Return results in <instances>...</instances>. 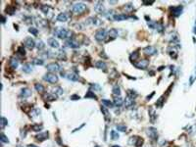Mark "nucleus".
Listing matches in <instances>:
<instances>
[{"label": "nucleus", "instance_id": "obj_45", "mask_svg": "<svg viewBox=\"0 0 196 147\" xmlns=\"http://www.w3.org/2000/svg\"><path fill=\"white\" fill-rule=\"evenodd\" d=\"M45 98L48 99L47 101H54L55 100V96L52 94H45Z\"/></svg>", "mask_w": 196, "mask_h": 147}, {"label": "nucleus", "instance_id": "obj_42", "mask_svg": "<svg viewBox=\"0 0 196 147\" xmlns=\"http://www.w3.org/2000/svg\"><path fill=\"white\" fill-rule=\"evenodd\" d=\"M1 141L3 142V143H8L9 142V139H8V137H7L5 134L3 133H1Z\"/></svg>", "mask_w": 196, "mask_h": 147}, {"label": "nucleus", "instance_id": "obj_13", "mask_svg": "<svg viewBox=\"0 0 196 147\" xmlns=\"http://www.w3.org/2000/svg\"><path fill=\"white\" fill-rule=\"evenodd\" d=\"M94 11L98 14H104L105 13V7L103 5L102 2H96L94 5Z\"/></svg>", "mask_w": 196, "mask_h": 147}, {"label": "nucleus", "instance_id": "obj_31", "mask_svg": "<svg viewBox=\"0 0 196 147\" xmlns=\"http://www.w3.org/2000/svg\"><path fill=\"white\" fill-rule=\"evenodd\" d=\"M110 136H111V138L113 139V140H118L119 139V137H120V135L118 133V131H116V130H111V132H110Z\"/></svg>", "mask_w": 196, "mask_h": 147}, {"label": "nucleus", "instance_id": "obj_49", "mask_svg": "<svg viewBox=\"0 0 196 147\" xmlns=\"http://www.w3.org/2000/svg\"><path fill=\"white\" fill-rule=\"evenodd\" d=\"M153 95H154V92H152L151 95H148V96H147V97H146V99H147V100H149V99H150V98H151V97H152Z\"/></svg>", "mask_w": 196, "mask_h": 147}, {"label": "nucleus", "instance_id": "obj_1", "mask_svg": "<svg viewBox=\"0 0 196 147\" xmlns=\"http://www.w3.org/2000/svg\"><path fill=\"white\" fill-rule=\"evenodd\" d=\"M54 34L59 37L61 39H65V38H68L72 35V32L68 31L67 29H63V28H57L55 29L54 31Z\"/></svg>", "mask_w": 196, "mask_h": 147}, {"label": "nucleus", "instance_id": "obj_12", "mask_svg": "<svg viewBox=\"0 0 196 147\" xmlns=\"http://www.w3.org/2000/svg\"><path fill=\"white\" fill-rule=\"evenodd\" d=\"M143 52L145 53L146 55H149V56H152V55H155L158 53V50L156 47L154 46H146L145 48L143 49Z\"/></svg>", "mask_w": 196, "mask_h": 147}, {"label": "nucleus", "instance_id": "obj_29", "mask_svg": "<svg viewBox=\"0 0 196 147\" xmlns=\"http://www.w3.org/2000/svg\"><path fill=\"white\" fill-rule=\"evenodd\" d=\"M112 91H113V94L116 97H119L121 95V87L119 85H115L114 87H113V89H112Z\"/></svg>", "mask_w": 196, "mask_h": 147}, {"label": "nucleus", "instance_id": "obj_26", "mask_svg": "<svg viewBox=\"0 0 196 147\" xmlns=\"http://www.w3.org/2000/svg\"><path fill=\"white\" fill-rule=\"evenodd\" d=\"M114 105L115 106H117V107H121L124 103H125V100H123V98H121L120 96L119 97H115L114 99Z\"/></svg>", "mask_w": 196, "mask_h": 147}, {"label": "nucleus", "instance_id": "obj_51", "mask_svg": "<svg viewBox=\"0 0 196 147\" xmlns=\"http://www.w3.org/2000/svg\"><path fill=\"white\" fill-rule=\"evenodd\" d=\"M29 147H37L36 145H33V144H32V145H29Z\"/></svg>", "mask_w": 196, "mask_h": 147}, {"label": "nucleus", "instance_id": "obj_23", "mask_svg": "<svg viewBox=\"0 0 196 147\" xmlns=\"http://www.w3.org/2000/svg\"><path fill=\"white\" fill-rule=\"evenodd\" d=\"M68 19H69V17H68V15H67L66 13L59 14V15L57 16V18H56V20H57L58 22H61V23L67 22V21H68Z\"/></svg>", "mask_w": 196, "mask_h": 147}, {"label": "nucleus", "instance_id": "obj_33", "mask_svg": "<svg viewBox=\"0 0 196 147\" xmlns=\"http://www.w3.org/2000/svg\"><path fill=\"white\" fill-rule=\"evenodd\" d=\"M34 87H35L36 91H38V92H43V91H44V86H43L41 83H35V84H34Z\"/></svg>", "mask_w": 196, "mask_h": 147}, {"label": "nucleus", "instance_id": "obj_20", "mask_svg": "<svg viewBox=\"0 0 196 147\" xmlns=\"http://www.w3.org/2000/svg\"><path fill=\"white\" fill-rule=\"evenodd\" d=\"M9 66L11 67V69L15 70V69H17L18 66H19V61H18L16 58H14V57L11 58L10 61H9Z\"/></svg>", "mask_w": 196, "mask_h": 147}, {"label": "nucleus", "instance_id": "obj_28", "mask_svg": "<svg viewBox=\"0 0 196 147\" xmlns=\"http://www.w3.org/2000/svg\"><path fill=\"white\" fill-rule=\"evenodd\" d=\"M23 72L25 74H30L32 72V67L31 64H25L23 66Z\"/></svg>", "mask_w": 196, "mask_h": 147}, {"label": "nucleus", "instance_id": "obj_32", "mask_svg": "<svg viewBox=\"0 0 196 147\" xmlns=\"http://www.w3.org/2000/svg\"><path fill=\"white\" fill-rule=\"evenodd\" d=\"M102 103H103V105L105 107H108V108H113V106H114V103H112L111 101L107 100V99H103Z\"/></svg>", "mask_w": 196, "mask_h": 147}, {"label": "nucleus", "instance_id": "obj_5", "mask_svg": "<svg viewBox=\"0 0 196 147\" xmlns=\"http://www.w3.org/2000/svg\"><path fill=\"white\" fill-rule=\"evenodd\" d=\"M149 65V61L148 60H140V61H137V62H133V66L135 68H137L139 70H145L146 68L148 67Z\"/></svg>", "mask_w": 196, "mask_h": 147}, {"label": "nucleus", "instance_id": "obj_24", "mask_svg": "<svg viewBox=\"0 0 196 147\" xmlns=\"http://www.w3.org/2000/svg\"><path fill=\"white\" fill-rule=\"evenodd\" d=\"M94 65H95V67H96L97 69H100V70L106 71L107 65H106V63H105L104 61H97V62H95Z\"/></svg>", "mask_w": 196, "mask_h": 147}, {"label": "nucleus", "instance_id": "obj_35", "mask_svg": "<svg viewBox=\"0 0 196 147\" xmlns=\"http://www.w3.org/2000/svg\"><path fill=\"white\" fill-rule=\"evenodd\" d=\"M116 128L118 129V131H126L127 130V127L125 126V125H123V124H119V125H117L116 126Z\"/></svg>", "mask_w": 196, "mask_h": 147}, {"label": "nucleus", "instance_id": "obj_17", "mask_svg": "<svg viewBox=\"0 0 196 147\" xmlns=\"http://www.w3.org/2000/svg\"><path fill=\"white\" fill-rule=\"evenodd\" d=\"M41 11H42L46 16L52 17V12H53V10H52V8H51L50 6H48V5H43V6L41 7Z\"/></svg>", "mask_w": 196, "mask_h": 147}, {"label": "nucleus", "instance_id": "obj_52", "mask_svg": "<svg viewBox=\"0 0 196 147\" xmlns=\"http://www.w3.org/2000/svg\"><path fill=\"white\" fill-rule=\"evenodd\" d=\"M112 147H121V146H119V145H113Z\"/></svg>", "mask_w": 196, "mask_h": 147}, {"label": "nucleus", "instance_id": "obj_18", "mask_svg": "<svg viewBox=\"0 0 196 147\" xmlns=\"http://www.w3.org/2000/svg\"><path fill=\"white\" fill-rule=\"evenodd\" d=\"M20 95L22 96V97H24V98H28V97H30V96L32 95V90L30 89V88H22L21 89V92H20Z\"/></svg>", "mask_w": 196, "mask_h": 147}, {"label": "nucleus", "instance_id": "obj_30", "mask_svg": "<svg viewBox=\"0 0 196 147\" xmlns=\"http://www.w3.org/2000/svg\"><path fill=\"white\" fill-rule=\"evenodd\" d=\"M32 63L33 65H36V66H42V65L44 64V61H43L42 59L34 58V59H32Z\"/></svg>", "mask_w": 196, "mask_h": 147}, {"label": "nucleus", "instance_id": "obj_36", "mask_svg": "<svg viewBox=\"0 0 196 147\" xmlns=\"http://www.w3.org/2000/svg\"><path fill=\"white\" fill-rule=\"evenodd\" d=\"M84 97H85V98H93V99H97V97H96V95L94 94V92H92L91 90H89L88 92L85 94Z\"/></svg>", "mask_w": 196, "mask_h": 147}, {"label": "nucleus", "instance_id": "obj_39", "mask_svg": "<svg viewBox=\"0 0 196 147\" xmlns=\"http://www.w3.org/2000/svg\"><path fill=\"white\" fill-rule=\"evenodd\" d=\"M138 56H139V53H138V51H134V52H133V54L129 56V59L132 60V61H135L137 58H138Z\"/></svg>", "mask_w": 196, "mask_h": 147}, {"label": "nucleus", "instance_id": "obj_2", "mask_svg": "<svg viewBox=\"0 0 196 147\" xmlns=\"http://www.w3.org/2000/svg\"><path fill=\"white\" fill-rule=\"evenodd\" d=\"M85 10H86V5H85L84 3H82V2L76 3V4H74L73 7H72V11L75 14H82L83 13Z\"/></svg>", "mask_w": 196, "mask_h": 147}, {"label": "nucleus", "instance_id": "obj_46", "mask_svg": "<svg viewBox=\"0 0 196 147\" xmlns=\"http://www.w3.org/2000/svg\"><path fill=\"white\" fill-rule=\"evenodd\" d=\"M125 10L127 11V12H130V11H133V6L132 5V4H127V5L125 6Z\"/></svg>", "mask_w": 196, "mask_h": 147}, {"label": "nucleus", "instance_id": "obj_9", "mask_svg": "<svg viewBox=\"0 0 196 147\" xmlns=\"http://www.w3.org/2000/svg\"><path fill=\"white\" fill-rule=\"evenodd\" d=\"M147 135L153 139V140H156L157 139V137H158V131H157V128H149L147 129Z\"/></svg>", "mask_w": 196, "mask_h": 147}, {"label": "nucleus", "instance_id": "obj_43", "mask_svg": "<svg viewBox=\"0 0 196 147\" xmlns=\"http://www.w3.org/2000/svg\"><path fill=\"white\" fill-rule=\"evenodd\" d=\"M29 32H31L32 34H33V35H36V34L38 33V30L37 29H35V28H30Z\"/></svg>", "mask_w": 196, "mask_h": 147}, {"label": "nucleus", "instance_id": "obj_50", "mask_svg": "<svg viewBox=\"0 0 196 147\" xmlns=\"http://www.w3.org/2000/svg\"><path fill=\"white\" fill-rule=\"evenodd\" d=\"M5 21H6V19H5V17L3 16V17H2V24H5Z\"/></svg>", "mask_w": 196, "mask_h": 147}, {"label": "nucleus", "instance_id": "obj_22", "mask_svg": "<svg viewBox=\"0 0 196 147\" xmlns=\"http://www.w3.org/2000/svg\"><path fill=\"white\" fill-rule=\"evenodd\" d=\"M118 34H119V32H118V30H116V29H111L108 32V36L110 37V39H115L116 37H118Z\"/></svg>", "mask_w": 196, "mask_h": 147}, {"label": "nucleus", "instance_id": "obj_8", "mask_svg": "<svg viewBox=\"0 0 196 147\" xmlns=\"http://www.w3.org/2000/svg\"><path fill=\"white\" fill-rule=\"evenodd\" d=\"M24 45L28 49H33L35 46H36V43L34 42V40L32 38V37H27V38L24 40Z\"/></svg>", "mask_w": 196, "mask_h": 147}, {"label": "nucleus", "instance_id": "obj_15", "mask_svg": "<svg viewBox=\"0 0 196 147\" xmlns=\"http://www.w3.org/2000/svg\"><path fill=\"white\" fill-rule=\"evenodd\" d=\"M48 136H49L48 131H43V132H39L38 134H36V135H35V138H36L37 141H43L45 140V139H47Z\"/></svg>", "mask_w": 196, "mask_h": 147}, {"label": "nucleus", "instance_id": "obj_14", "mask_svg": "<svg viewBox=\"0 0 196 147\" xmlns=\"http://www.w3.org/2000/svg\"><path fill=\"white\" fill-rule=\"evenodd\" d=\"M65 45L67 46V47H70V48H79L80 47V43L75 40V39L73 38H70L68 39L66 42H65Z\"/></svg>", "mask_w": 196, "mask_h": 147}, {"label": "nucleus", "instance_id": "obj_34", "mask_svg": "<svg viewBox=\"0 0 196 147\" xmlns=\"http://www.w3.org/2000/svg\"><path fill=\"white\" fill-rule=\"evenodd\" d=\"M32 130H34V131H40L42 128H43V126L42 125H39V124H36V125H33L32 127Z\"/></svg>", "mask_w": 196, "mask_h": 147}, {"label": "nucleus", "instance_id": "obj_27", "mask_svg": "<svg viewBox=\"0 0 196 147\" xmlns=\"http://www.w3.org/2000/svg\"><path fill=\"white\" fill-rule=\"evenodd\" d=\"M63 88L62 87H60V86H57V87H55V88H53V94L56 96H61L63 94Z\"/></svg>", "mask_w": 196, "mask_h": 147}, {"label": "nucleus", "instance_id": "obj_38", "mask_svg": "<svg viewBox=\"0 0 196 147\" xmlns=\"http://www.w3.org/2000/svg\"><path fill=\"white\" fill-rule=\"evenodd\" d=\"M8 125V120L5 117H1V128H4Z\"/></svg>", "mask_w": 196, "mask_h": 147}, {"label": "nucleus", "instance_id": "obj_4", "mask_svg": "<svg viewBox=\"0 0 196 147\" xmlns=\"http://www.w3.org/2000/svg\"><path fill=\"white\" fill-rule=\"evenodd\" d=\"M43 79H44L45 82H47V83H56L58 82V79H59V77H58L57 75L54 74V73H48V74L44 75Z\"/></svg>", "mask_w": 196, "mask_h": 147}, {"label": "nucleus", "instance_id": "obj_53", "mask_svg": "<svg viewBox=\"0 0 196 147\" xmlns=\"http://www.w3.org/2000/svg\"><path fill=\"white\" fill-rule=\"evenodd\" d=\"M96 147H99V146H96Z\"/></svg>", "mask_w": 196, "mask_h": 147}, {"label": "nucleus", "instance_id": "obj_37", "mask_svg": "<svg viewBox=\"0 0 196 147\" xmlns=\"http://www.w3.org/2000/svg\"><path fill=\"white\" fill-rule=\"evenodd\" d=\"M127 96H129V97L133 98V99H135V98H136V96H137V93H136L134 90L129 89L128 91H127Z\"/></svg>", "mask_w": 196, "mask_h": 147}, {"label": "nucleus", "instance_id": "obj_19", "mask_svg": "<svg viewBox=\"0 0 196 147\" xmlns=\"http://www.w3.org/2000/svg\"><path fill=\"white\" fill-rule=\"evenodd\" d=\"M168 53H169V55H170L172 58H174V59H176V58L177 57V50L175 46H170V47L168 48Z\"/></svg>", "mask_w": 196, "mask_h": 147}, {"label": "nucleus", "instance_id": "obj_6", "mask_svg": "<svg viewBox=\"0 0 196 147\" xmlns=\"http://www.w3.org/2000/svg\"><path fill=\"white\" fill-rule=\"evenodd\" d=\"M46 69H47V71H49L50 73H57V72H60V71L62 70L61 66L58 64V63H55V62L47 65V66H46Z\"/></svg>", "mask_w": 196, "mask_h": 147}, {"label": "nucleus", "instance_id": "obj_7", "mask_svg": "<svg viewBox=\"0 0 196 147\" xmlns=\"http://www.w3.org/2000/svg\"><path fill=\"white\" fill-rule=\"evenodd\" d=\"M142 143H143V140H142V138H140L139 136L137 135H134V136H132L130 137V139H129V144H132V145H134L135 147H139L142 145Z\"/></svg>", "mask_w": 196, "mask_h": 147}, {"label": "nucleus", "instance_id": "obj_25", "mask_svg": "<svg viewBox=\"0 0 196 147\" xmlns=\"http://www.w3.org/2000/svg\"><path fill=\"white\" fill-rule=\"evenodd\" d=\"M126 19H127V16L125 15V14H115L114 17H113V20H114V21H118V22L123 21V20H126Z\"/></svg>", "mask_w": 196, "mask_h": 147}, {"label": "nucleus", "instance_id": "obj_47", "mask_svg": "<svg viewBox=\"0 0 196 147\" xmlns=\"http://www.w3.org/2000/svg\"><path fill=\"white\" fill-rule=\"evenodd\" d=\"M80 98H81V97L79 95H76V94H74V95L71 96V99H72V100H79Z\"/></svg>", "mask_w": 196, "mask_h": 147}, {"label": "nucleus", "instance_id": "obj_40", "mask_svg": "<svg viewBox=\"0 0 196 147\" xmlns=\"http://www.w3.org/2000/svg\"><path fill=\"white\" fill-rule=\"evenodd\" d=\"M36 47H37V49H39V50H41V49H43L45 47V44H44V42L42 41V40H38L37 41V43H36Z\"/></svg>", "mask_w": 196, "mask_h": 147}, {"label": "nucleus", "instance_id": "obj_48", "mask_svg": "<svg viewBox=\"0 0 196 147\" xmlns=\"http://www.w3.org/2000/svg\"><path fill=\"white\" fill-rule=\"evenodd\" d=\"M92 87H93V88H95V89L100 90V86H99L97 83H94V84H92Z\"/></svg>", "mask_w": 196, "mask_h": 147}, {"label": "nucleus", "instance_id": "obj_11", "mask_svg": "<svg viewBox=\"0 0 196 147\" xmlns=\"http://www.w3.org/2000/svg\"><path fill=\"white\" fill-rule=\"evenodd\" d=\"M182 10H184V6H182V5H178V6L172 7L171 8L172 14H173L175 17H178V16H180L181 13H182Z\"/></svg>", "mask_w": 196, "mask_h": 147}, {"label": "nucleus", "instance_id": "obj_10", "mask_svg": "<svg viewBox=\"0 0 196 147\" xmlns=\"http://www.w3.org/2000/svg\"><path fill=\"white\" fill-rule=\"evenodd\" d=\"M62 76L66 78H68L69 81H72V82H77L80 79L79 76L76 74H74V73H62Z\"/></svg>", "mask_w": 196, "mask_h": 147}, {"label": "nucleus", "instance_id": "obj_21", "mask_svg": "<svg viewBox=\"0 0 196 147\" xmlns=\"http://www.w3.org/2000/svg\"><path fill=\"white\" fill-rule=\"evenodd\" d=\"M47 42H48V44L50 45L52 48H56V49H57V48H59V46H60L59 42H58L55 38H53V37H51V38L48 39Z\"/></svg>", "mask_w": 196, "mask_h": 147}, {"label": "nucleus", "instance_id": "obj_44", "mask_svg": "<svg viewBox=\"0 0 196 147\" xmlns=\"http://www.w3.org/2000/svg\"><path fill=\"white\" fill-rule=\"evenodd\" d=\"M58 57H59V59H64V60H66V53H65V51H60L59 53H58Z\"/></svg>", "mask_w": 196, "mask_h": 147}, {"label": "nucleus", "instance_id": "obj_3", "mask_svg": "<svg viewBox=\"0 0 196 147\" xmlns=\"http://www.w3.org/2000/svg\"><path fill=\"white\" fill-rule=\"evenodd\" d=\"M108 32H106L105 29H101V30H98L97 32H95V39L97 41H104L106 37H107Z\"/></svg>", "mask_w": 196, "mask_h": 147}, {"label": "nucleus", "instance_id": "obj_16", "mask_svg": "<svg viewBox=\"0 0 196 147\" xmlns=\"http://www.w3.org/2000/svg\"><path fill=\"white\" fill-rule=\"evenodd\" d=\"M125 106L127 109H132V107L134 106V99L129 97V96H127L126 98V100H125Z\"/></svg>", "mask_w": 196, "mask_h": 147}, {"label": "nucleus", "instance_id": "obj_41", "mask_svg": "<svg viewBox=\"0 0 196 147\" xmlns=\"http://www.w3.org/2000/svg\"><path fill=\"white\" fill-rule=\"evenodd\" d=\"M18 53H19L21 56H25V48H24V46H21L18 48Z\"/></svg>", "mask_w": 196, "mask_h": 147}]
</instances>
